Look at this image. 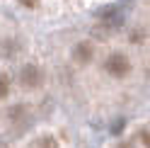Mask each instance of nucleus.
Listing matches in <instances>:
<instances>
[{
  "mask_svg": "<svg viewBox=\"0 0 150 148\" xmlns=\"http://www.w3.org/2000/svg\"><path fill=\"white\" fill-rule=\"evenodd\" d=\"M7 90H10V78H7L5 73H0V97H5Z\"/></svg>",
  "mask_w": 150,
  "mask_h": 148,
  "instance_id": "nucleus-3",
  "label": "nucleus"
},
{
  "mask_svg": "<svg viewBox=\"0 0 150 148\" xmlns=\"http://www.w3.org/2000/svg\"><path fill=\"white\" fill-rule=\"evenodd\" d=\"M20 3L27 5V7H34V5H36V0H20Z\"/></svg>",
  "mask_w": 150,
  "mask_h": 148,
  "instance_id": "nucleus-4",
  "label": "nucleus"
},
{
  "mask_svg": "<svg viewBox=\"0 0 150 148\" xmlns=\"http://www.w3.org/2000/svg\"><path fill=\"white\" fill-rule=\"evenodd\" d=\"M107 70L111 73V75H124V73L128 70V61L121 56V53H114V56L107 58Z\"/></svg>",
  "mask_w": 150,
  "mask_h": 148,
  "instance_id": "nucleus-1",
  "label": "nucleus"
},
{
  "mask_svg": "<svg viewBox=\"0 0 150 148\" xmlns=\"http://www.w3.org/2000/svg\"><path fill=\"white\" fill-rule=\"evenodd\" d=\"M36 80H39V73H36V68H24L22 70V83L24 85H36Z\"/></svg>",
  "mask_w": 150,
  "mask_h": 148,
  "instance_id": "nucleus-2",
  "label": "nucleus"
}]
</instances>
